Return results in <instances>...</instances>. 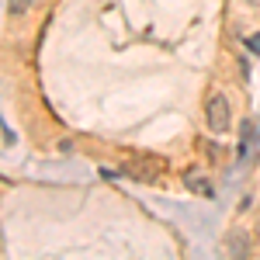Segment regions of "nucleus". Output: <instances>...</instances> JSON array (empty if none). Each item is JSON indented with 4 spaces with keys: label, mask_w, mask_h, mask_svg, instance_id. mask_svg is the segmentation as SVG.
<instances>
[{
    "label": "nucleus",
    "mask_w": 260,
    "mask_h": 260,
    "mask_svg": "<svg viewBox=\"0 0 260 260\" xmlns=\"http://www.w3.org/2000/svg\"><path fill=\"white\" fill-rule=\"evenodd\" d=\"M28 7H31V0H7V11L11 14H24Z\"/></svg>",
    "instance_id": "7ed1b4c3"
},
{
    "label": "nucleus",
    "mask_w": 260,
    "mask_h": 260,
    "mask_svg": "<svg viewBox=\"0 0 260 260\" xmlns=\"http://www.w3.org/2000/svg\"><path fill=\"white\" fill-rule=\"evenodd\" d=\"M246 4H250V7H260V0H246Z\"/></svg>",
    "instance_id": "39448f33"
},
{
    "label": "nucleus",
    "mask_w": 260,
    "mask_h": 260,
    "mask_svg": "<svg viewBox=\"0 0 260 260\" xmlns=\"http://www.w3.org/2000/svg\"><path fill=\"white\" fill-rule=\"evenodd\" d=\"M246 49H250V52H260V31L246 35Z\"/></svg>",
    "instance_id": "20e7f679"
},
{
    "label": "nucleus",
    "mask_w": 260,
    "mask_h": 260,
    "mask_svg": "<svg viewBox=\"0 0 260 260\" xmlns=\"http://www.w3.org/2000/svg\"><path fill=\"white\" fill-rule=\"evenodd\" d=\"M184 187H187L191 194H198V198H212V194H215V184L208 180V174H205L201 167L184 170Z\"/></svg>",
    "instance_id": "f03ea898"
},
{
    "label": "nucleus",
    "mask_w": 260,
    "mask_h": 260,
    "mask_svg": "<svg viewBox=\"0 0 260 260\" xmlns=\"http://www.w3.org/2000/svg\"><path fill=\"white\" fill-rule=\"evenodd\" d=\"M205 118H208V128L212 132H229V125H233V111H229V101L222 98V94H212L208 98V104H205Z\"/></svg>",
    "instance_id": "f257e3e1"
}]
</instances>
